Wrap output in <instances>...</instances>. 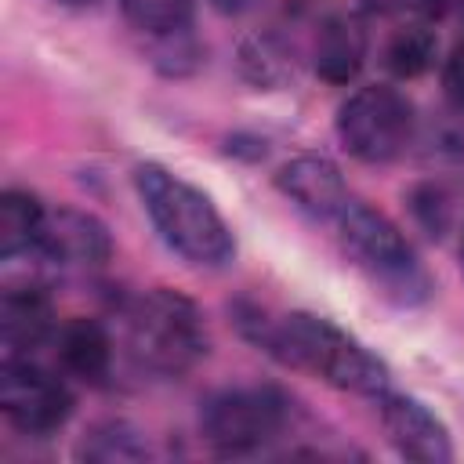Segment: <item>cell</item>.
Here are the masks:
<instances>
[{"mask_svg": "<svg viewBox=\"0 0 464 464\" xmlns=\"http://www.w3.org/2000/svg\"><path fill=\"white\" fill-rule=\"evenodd\" d=\"M243 330L254 337L261 352H268L290 370L319 377L330 388L381 399L392 384L388 362L373 355L359 337L330 323L326 315H312V312H290L279 319L250 315L243 319Z\"/></svg>", "mask_w": 464, "mask_h": 464, "instance_id": "6da1fadb", "label": "cell"}, {"mask_svg": "<svg viewBox=\"0 0 464 464\" xmlns=\"http://www.w3.org/2000/svg\"><path fill=\"white\" fill-rule=\"evenodd\" d=\"M134 188L152 228L178 257L199 268H221L232 261V228L225 225V218L203 188L167 170L163 163H138Z\"/></svg>", "mask_w": 464, "mask_h": 464, "instance_id": "7a4b0ae2", "label": "cell"}, {"mask_svg": "<svg viewBox=\"0 0 464 464\" xmlns=\"http://www.w3.org/2000/svg\"><path fill=\"white\" fill-rule=\"evenodd\" d=\"M337 243L366 283L399 308H417L431 297V276L406 243V236L381 210L348 199L337 214Z\"/></svg>", "mask_w": 464, "mask_h": 464, "instance_id": "3957f363", "label": "cell"}, {"mask_svg": "<svg viewBox=\"0 0 464 464\" xmlns=\"http://www.w3.org/2000/svg\"><path fill=\"white\" fill-rule=\"evenodd\" d=\"M127 341L138 362L156 373H188L207 355V326L199 308L167 286L145 290L127 308Z\"/></svg>", "mask_w": 464, "mask_h": 464, "instance_id": "277c9868", "label": "cell"}, {"mask_svg": "<svg viewBox=\"0 0 464 464\" xmlns=\"http://www.w3.org/2000/svg\"><path fill=\"white\" fill-rule=\"evenodd\" d=\"M290 420V399L279 388H225L203 402L199 431L218 457H246L272 442Z\"/></svg>", "mask_w": 464, "mask_h": 464, "instance_id": "5b68a950", "label": "cell"}, {"mask_svg": "<svg viewBox=\"0 0 464 464\" xmlns=\"http://www.w3.org/2000/svg\"><path fill=\"white\" fill-rule=\"evenodd\" d=\"M413 102L388 83L359 87L337 109V138L348 156L362 163H392L413 141Z\"/></svg>", "mask_w": 464, "mask_h": 464, "instance_id": "8992f818", "label": "cell"}, {"mask_svg": "<svg viewBox=\"0 0 464 464\" xmlns=\"http://www.w3.org/2000/svg\"><path fill=\"white\" fill-rule=\"evenodd\" d=\"M0 410L11 428L25 435H51L72 417V392L65 381L36 366L29 355H4Z\"/></svg>", "mask_w": 464, "mask_h": 464, "instance_id": "52a82bcc", "label": "cell"}, {"mask_svg": "<svg viewBox=\"0 0 464 464\" xmlns=\"http://www.w3.org/2000/svg\"><path fill=\"white\" fill-rule=\"evenodd\" d=\"M381 424H384V435L399 457L417 460V464L453 460L450 428L420 399L402 395V392H384L381 395Z\"/></svg>", "mask_w": 464, "mask_h": 464, "instance_id": "ba28073f", "label": "cell"}, {"mask_svg": "<svg viewBox=\"0 0 464 464\" xmlns=\"http://www.w3.org/2000/svg\"><path fill=\"white\" fill-rule=\"evenodd\" d=\"M276 188L308 218L315 221H337V214L348 207V185L337 170V163H330L326 156L304 152L286 160L276 170Z\"/></svg>", "mask_w": 464, "mask_h": 464, "instance_id": "9c48e42d", "label": "cell"}, {"mask_svg": "<svg viewBox=\"0 0 464 464\" xmlns=\"http://www.w3.org/2000/svg\"><path fill=\"white\" fill-rule=\"evenodd\" d=\"M36 254H44L62 268H94L109 261L112 239L94 214L76 207H58V210H47V228Z\"/></svg>", "mask_w": 464, "mask_h": 464, "instance_id": "30bf717a", "label": "cell"}, {"mask_svg": "<svg viewBox=\"0 0 464 464\" xmlns=\"http://www.w3.org/2000/svg\"><path fill=\"white\" fill-rule=\"evenodd\" d=\"M54 326L51 297L40 286H7L0 294V344L4 355H29Z\"/></svg>", "mask_w": 464, "mask_h": 464, "instance_id": "8fae6325", "label": "cell"}, {"mask_svg": "<svg viewBox=\"0 0 464 464\" xmlns=\"http://www.w3.org/2000/svg\"><path fill=\"white\" fill-rule=\"evenodd\" d=\"M366 62V25L355 14H334L323 22L312 65L326 83H352Z\"/></svg>", "mask_w": 464, "mask_h": 464, "instance_id": "7c38bea8", "label": "cell"}, {"mask_svg": "<svg viewBox=\"0 0 464 464\" xmlns=\"http://www.w3.org/2000/svg\"><path fill=\"white\" fill-rule=\"evenodd\" d=\"M58 359L62 366L80 377V381H91L98 384L105 373H109V362H112V341L105 334V326L98 319H69L62 330H58Z\"/></svg>", "mask_w": 464, "mask_h": 464, "instance_id": "4fadbf2b", "label": "cell"}, {"mask_svg": "<svg viewBox=\"0 0 464 464\" xmlns=\"http://www.w3.org/2000/svg\"><path fill=\"white\" fill-rule=\"evenodd\" d=\"M47 228L44 203L25 188H7L0 196V257L14 261L18 254H36Z\"/></svg>", "mask_w": 464, "mask_h": 464, "instance_id": "5bb4252c", "label": "cell"}, {"mask_svg": "<svg viewBox=\"0 0 464 464\" xmlns=\"http://www.w3.org/2000/svg\"><path fill=\"white\" fill-rule=\"evenodd\" d=\"M83 460H98V464H112V460H145L149 457V442L145 435L127 424V420H102L94 424L80 450H76Z\"/></svg>", "mask_w": 464, "mask_h": 464, "instance_id": "9a60e30c", "label": "cell"}, {"mask_svg": "<svg viewBox=\"0 0 464 464\" xmlns=\"http://www.w3.org/2000/svg\"><path fill=\"white\" fill-rule=\"evenodd\" d=\"M435 54H439L435 33H431L428 25H420V22H413V25H402V29L388 40V47H384V65H388L392 76H399V80H417V76H424V72L431 69Z\"/></svg>", "mask_w": 464, "mask_h": 464, "instance_id": "2e32d148", "label": "cell"}, {"mask_svg": "<svg viewBox=\"0 0 464 464\" xmlns=\"http://www.w3.org/2000/svg\"><path fill=\"white\" fill-rule=\"evenodd\" d=\"M123 18L145 36H170L192 25L196 0H120Z\"/></svg>", "mask_w": 464, "mask_h": 464, "instance_id": "e0dca14e", "label": "cell"}, {"mask_svg": "<svg viewBox=\"0 0 464 464\" xmlns=\"http://www.w3.org/2000/svg\"><path fill=\"white\" fill-rule=\"evenodd\" d=\"M290 62H286V51L272 40V36H257L250 44H243V72L254 80V83H279L286 76Z\"/></svg>", "mask_w": 464, "mask_h": 464, "instance_id": "ac0fdd59", "label": "cell"}, {"mask_svg": "<svg viewBox=\"0 0 464 464\" xmlns=\"http://www.w3.org/2000/svg\"><path fill=\"white\" fill-rule=\"evenodd\" d=\"M442 83H446V94L464 109V40L450 51V58L442 65Z\"/></svg>", "mask_w": 464, "mask_h": 464, "instance_id": "d6986e66", "label": "cell"}, {"mask_svg": "<svg viewBox=\"0 0 464 464\" xmlns=\"http://www.w3.org/2000/svg\"><path fill=\"white\" fill-rule=\"evenodd\" d=\"M210 7L221 14H246L250 7H257V0H210Z\"/></svg>", "mask_w": 464, "mask_h": 464, "instance_id": "ffe728a7", "label": "cell"}, {"mask_svg": "<svg viewBox=\"0 0 464 464\" xmlns=\"http://www.w3.org/2000/svg\"><path fill=\"white\" fill-rule=\"evenodd\" d=\"M54 4H65V7H91V4H98V0H54Z\"/></svg>", "mask_w": 464, "mask_h": 464, "instance_id": "44dd1931", "label": "cell"}, {"mask_svg": "<svg viewBox=\"0 0 464 464\" xmlns=\"http://www.w3.org/2000/svg\"><path fill=\"white\" fill-rule=\"evenodd\" d=\"M460 268H464V232H460Z\"/></svg>", "mask_w": 464, "mask_h": 464, "instance_id": "7402d4cb", "label": "cell"}]
</instances>
